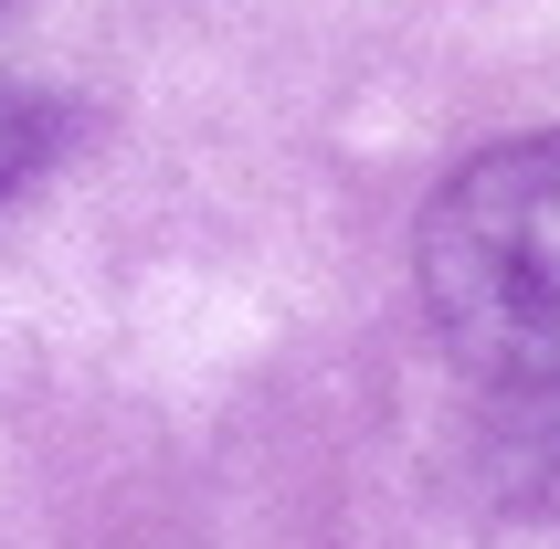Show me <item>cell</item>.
Instances as JSON below:
<instances>
[{"mask_svg": "<svg viewBox=\"0 0 560 549\" xmlns=\"http://www.w3.org/2000/svg\"><path fill=\"white\" fill-rule=\"evenodd\" d=\"M423 317L487 392H560V127L466 159L412 233Z\"/></svg>", "mask_w": 560, "mask_h": 549, "instance_id": "6da1fadb", "label": "cell"}, {"mask_svg": "<svg viewBox=\"0 0 560 549\" xmlns=\"http://www.w3.org/2000/svg\"><path fill=\"white\" fill-rule=\"evenodd\" d=\"M63 149V117L43 106V95H22V85H0V201L43 170V159Z\"/></svg>", "mask_w": 560, "mask_h": 549, "instance_id": "7a4b0ae2", "label": "cell"}]
</instances>
